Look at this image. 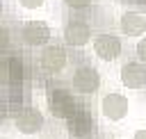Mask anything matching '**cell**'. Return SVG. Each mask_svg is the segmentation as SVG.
<instances>
[{
    "instance_id": "7",
    "label": "cell",
    "mask_w": 146,
    "mask_h": 139,
    "mask_svg": "<svg viewBox=\"0 0 146 139\" xmlns=\"http://www.w3.org/2000/svg\"><path fill=\"white\" fill-rule=\"evenodd\" d=\"M21 41L30 48H39V46H46L50 41V27L41 21H27L23 27H21Z\"/></svg>"
},
{
    "instance_id": "13",
    "label": "cell",
    "mask_w": 146,
    "mask_h": 139,
    "mask_svg": "<svg viewBox=\"0 0 146 139\" xmlns=\"http://www.w3.org/2000/svg\"><path fill=\"white\" fill-rule=\"evenodd\" d=\"M43 2H46V0H18V5H21L23 9H39Z\"/></svg>"
},
{
    "instance_id": "9",
    "label": "cell",
    "mask_w": 146,
    "mask_h": 139,
    "mask_svg": "<svg viewBox=\"0 0 146 139\" xmlns=\"http://www.w3.org/2000/svg\"><path fill=\"white\" fill-rule=\"evenodd\" d=\"M91 39V27L87 21L82 18H71L64 27V41L68 46H75V48H82L84 43H89Z\"/></svg>"
},
{
    "instance_id": "12",
    "label": "cell",
    "mask_w": 146,
    "mask_h": 139,
    "mask_svg": "<svg viewBox=\"0 0 146 139\" xmlns=\"http://www.w3.org/2000/svg\"><path fill=\"white\" fill-rule=\"evenodd\" d=\"M121 32L128 36H139L146 32V16L137 11H125L121 16Z\"/></svg>"
},
{
    "instance_id": "16",
    "label": "cell",
    "mask_w": 146,
    "mask_h": 139,
    "mask_svg": "<svg viewBox=\"0 0 146 139\" xmlns=\"http://www.w3.org/2000/svg\"><path fill=\"white\" fill-rule=\"evenodd\" d=\"M132 139H146V130H137V132L132 134Z\"/></svg>"
},
{
    "instance_id": "5",
    "label": "cell",
    "mask_w": 146,
    "mask_h": 139,
    "mask_svg": "<svg viewBox=\"0 0 146 139\" xmlns=\"http://www.w3.org/2000/svg\"><path fill=\"white\" fill-rule=\"evenodd\" d=\"M123 46H121V36H116L114 32H103L96 34L94 39V55L103 62H112L121 55Z\"/></svg>"
},
{
    "instance_id": "11",
    "label": "cell",
    "mask_w": 146,
    "mask_h": 139,
    "mask_svg": "<svg viewBox=\"0 0 146 139\" xmlns=\"http://www.w3.org/2000/svg\"><path fill=\"white\" fill-rule=\"evenodd\" d=\"M121 82L128 89L146 87V64H141V62H125L121 66Z\"/></svg>"
},
{
    "instance_id": "1",
    "label": "cell",
    "mask_w": 146,
    "mask_h": 139,
    "mask_svg": "<svg viewBox=\"0 0 146 139\" xmlns=\"http://www.w3.org/2000/svg\"><path fill=\"white\" fill-rule=\"evenodd\" d=\"M48 109H50V114L55 116V118H64V121H68L82 105L78 103V98H75V93L73 91H68V89H64V87H52L50 91H48Z\"/></svg>"
},
{
    "instance_id": "3",
    "label": "cell",
    "mask_w": 146,
    "mask_h": 139,
    "mask_svg": "<svg viewBox=\"0 0 146 139\" xmlns=\"http://www.w3.org/2000/svg\"><path fill=\"white\" fill-rule=\"evenodd\" d=\"M71 87L73 91L82 93V96H89V93H96L98 87H100V73L94 68V66H78L71 75Z\"/></svg>"
},
{
    "instance_id": "8",
    "label": "cell",
    "mask_w": 146,
    "mask_h": 139,
    "mask_svg": "<svg viewBox=\"0 0 146 139\" xmlns=\"http://www.w3.org/2000/svg\"><path fill=\"white\" fill-rule=\"evenodd\" d=\"M2 77L9 82V84H21L30 77V68H27V62L18 55H7L2 57Z\"/></svg>"
},
{
    "instance_id": "15",
    "label": "cell",
    "mask_w": 146,
    "mask_h": 139,
    "mask_svg": "<svg viewBox=\"0 0 146 139\" xmlns=\"http://www.w3.org/2000/svg\"><path fill=\"white\" fill-rule=\"evenodd\" d=\"M135 50H137V57H139V62H141V64H146V36H144V39L137 43V48H135Z\"/></svg>"
},
{
    "instance_id": "17",
    "label": "cell",
    "mask_w": 146,
    "mask_h": 139,
    "mask_svg": "<svg viewBox=\"0 0 146 139\" xmlns=\"http://www.w3.org/2000/svg\"><path fill=\"white\" fill-rule=\"evenodd\" d=\"M41 139H50V137H41Z\"/></svg>"
},
{
    "instance_id": "18",
    "label": "cell",
    "mask_w": 146,
    "mask_h": 139,
    "mask_svg": "<svg viewBox=\"0 0 146 139\" xmlns=\"http://www.w3.org/2000/svg\"><path fill=\"white\" fill-rule=\"evenodd\" d=\"M98 139H107V137H98Z\"/></svg>"
},
{
    "instance_id": "10",
    "label": "cell",
    "mask_w": 146,
    "mask_h": 139,
    "mask_svg": "<svg viewBox=\"0 0 146 139\" xmlns=\"http://www.w3.org/2000/svg\"><path fill=\"white\" fill-rule=\"evenodd\" d=\"M100 109H103L105 118H110V121H121V118L128 114V98H125L123 93L112 91V93L103 96V100H100Z\"/></svg>"
},
{
    "instance_id": "4",
    "label": "cell",
    "mask_w": 146,
    "mask_h": 139,
    "mask_svg": "<svg viewBox=\"0 0 146 139\" xmlns=\"http://www.w3.org/2000/svg\"><path fill=\"white\" fill-rule=\"evenodd\" d=\"M43 123H46L43 114L39 109L30 107V105H25L23 109H18L14 114V125L23 134H36V132H41L43 130Z\"/></svg>"
},
{
    "instance_id": "6",
    "label": "cell",
    "mask_w": 146,
    "mask_h": 139,
    "mask_svg": "<svg viewBox=\"0 0 146 139\" xmlns=\"http://www.w3.org/2000/svg\"><path fill=\"white\" fill-rule=\"evenodd\" d=\"M66 59H68V55H66V50L62 46H46L41 50V55H39V66H41L43 73L55 75L59 71H64Z\"/></svg>"
},
{
    "instance_id": "2",
    "label": "cell",
    "mask_w": 146,
    "mask_h": 139,
    "mask_svg": "<svg viewBox=\"0 0 146 139\" xmlns=\"http://www.w3.org/2000/svg\"><path fill=\"white\" fill-rule=\"evenodd\" d=\"M68 137L71 139H96V121H94V114L84 105L68 118Z\"/></svg>"
},
{
    "instance_id": "14",
    "label": "cell",
    "mask_w": 146,
    "mask_h": 139,
    "mask_svg": "<svg viewBox=\"0 0 146 139\" xmlns=\"http://www.w3.org/2000/svg\"><path fill=\"white\" fill-rule=\"evenodd\" d=\"M64 2H66V7H71V9H84V7L91 5V0H64Z\"/></svg>"
}]
</instances>
